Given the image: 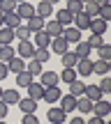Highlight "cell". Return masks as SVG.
I'll return each instance as SVG.
<instances>
[{"label": "cell", "instance_id": "d6986e66", "mask_svg": "<svg viewBox=\"0 0 111 124\" xmlns=\"http://www.w3.org/2000/svg\"><path fill=\"white\" fill-rule=\"evenodd\" d=\"M2 99L7 106H14V103H19V99H21V94H19V90H2Z\"/></svg>", "mask_w": 111, "mask_h": 124}, {"label": "cell", "instance_id": "ee69618b", "mask_svg": "<svg viewBox=\"0 0 111 124\" xmlns=\"http://www.w3.org/2000/svg\"><path fill=\"white\" fill-rule=\"evenodd\" d=\"M7 113H9V106L0 99V120H5V117H7Z\"/></svg>", "mask_w": 111, "mask_h": 124}, {"label": "cell", "instance_id": "1f68e13d", "mask_svg": "<svg viewBox=\"0 0 111 124\" xmlns=\"http://www.w3.org/2000/svg\"><path fill=\"white\" fill-rule=\"evenodd\" d=\"M26 71L32 74V78H37V76L42 74V62H37V60L30 58V62H26Z\"/></svg>", "mask_w": 111, "mask_h": 124}, {"label": "cell", "instance_id": "3957f363", "mask_svg": "<svg viewBox=\"0 0 111 124\" xmlns=\"http://www.w3.org/2000/svg\"><path fill=\"white\" fill-rule=\"evenodd\" d=\"M32 53H35V44H32L30 39H23V41H19V58H23V60H30L32 58Z\"/></svg>", "mask_w": 111, "mask_h": 124}, {"label": "cell", "instance_id": "cb8c5ba5", "mask_svg": "<svg viewBox=\"0 0 111 124\" xmlns=\"http://www.w3.org/2000/svg\"><path fill=\"white\" fill-rule=\"evenodd\" d=\"M83 97L86 99H90V101H100V99H102V92H100V87L97 85H86V90H83Z\"/></svg>", "mask_w": 111, "mask_h": 124}, {"label": "cell", "instance_id": "7bdbcfd3", "mask_svg": "<svg viewBox=\"0 0 111 124\" xmlns=\"http://www.w3.org/2000/svg\"><path fill=\"white\" fill-rule=\"evenodd\" d=\"M21 124H40V120H37V115H35V113H28V115H23Z\"/></svg>", "mask_w": 111, "mask_h": 124}, {"label": "cell", "instance_id": "7dc6e473", "mask_svg": "<svg viewBox=\"0 0 111 124\" xmlns=\"http://www.w3.org/2000/svg\"><path fill=\"white\" fill-rule=\"evenodd\" d=\"M70 124H86V122H83V117H72Z\"/></svg>", "mask_w": 111, "mask_h": 124}, {"label": "cell", "instance_id": "ac0fdd59", "mask_svg": "<svg viewBox=\"0 0 111 124\" xmlns=\"http://www.w3.org/2000/svg\"><path fill=\"white\" fill-rule=\"evenodd\" d=\"M90 53H93V48H90L86 41H76V46H74V55L79 60H83V58H90Z\"/></svg>", "mask_w": 111, "mask_h": 124}, {"label": "cell", "instance_id": "f35d334b", "mask_svg": "<svg viewBox=\"0 0 111 124\" xmlns=\"http://www.w3.org/2000/svg\"><path fill=\"white\" fill-rule=\"evenodd\" d=\"M97 87H100V92H102V94H109L111 92V78H109V76H102V80H100Z\"/></svg>", "mask_w": 111, "mask_h": 124}, {"label": "cell", "instance_id": "bcb514c9", "mask_svg": "<svg viewBox=\"0 0 111 124\" xmlns=\"http://www.w3.org/2000/svg\"><path fill=\"white\" fill-rule=\"evenodd\" d=\"M9 74V69H7V64L5 62H0V80H5V76Z\"/></svg>", "mask_w": 111, "mask_h": 124}, {"label": "cell", "instance_id": "4dcf8cb0", "mask_svg": "<svg viewBox=\"0 0 111 124\" xmlns=\"http://www.w3.org/2000/svg\"><path fill=\"white\" fill-rule=\"evenodd\" d=\"M76 110L79 113H90L93 110V101L86 97H76Z\"/></svg>", "mask_w": 111, "mask_h": 124}, {"label": "cell", "instance_id": "8992f818", "mask_svg": "<svg viewBox=\"0 0 111 124\" xmlns=\"http://www.w3.org/2000/svg\"><path fill=\"white\" fill-rule=\"evenodd\" d=\"M51 48H53V53L56 55H62V53H67V51H70V44H67V41H65V37H53V39H51Z\"/></svg>", "mask_w": 111, "mask_h": 124}, {"label": "cell", "instance_id": "30bf717a", "mask_svg": "<svg viewBox=\"0 0 111 124\" xmlns=\"http://www.w3.org/2000/svg\"><path fill=\"white\" fill-rule=\"evenodd\" d=\"M60 108H62V113H74L76 110V97L62 94V97H60Z\"/></svg>", "mask_w": 111, "mask_h": 124}, {"label": "cell", "instance_id": "7a4b0ae2", "mask_svg": "<svg viewBox=\"0 0 111 124\" xmlns=\"http://www.w3.org/2000/svg\"><path fill=\"white\" fill-rule=\"evenodd\" d=\"M93 115H97V117H109V115H111V103L107 101V99L95 101V103H93Z\"/></svg>", "mask_w": 111, "mask_h": 124}, {"label": "cell", "instance_id": "c3c4849f", "mask_svg": "<svg viewBox=\"0 0 111 124\" xmlns=\"http://www.w3.org/2000/svg\"><path fill=\"white\" fill-rule=\"evenodd\" d=\"M2 25H5V14L0 12V28H2Z\"/></svg>", "mask_w": 111, "mask_h": 124}, {"label": "cell", "instance_id": "8fae6325", "mask_svg": "<svg viewBox=\"0 0 111 124\" xmlns=\"http://www.w3.org/2000/svg\"><path fill=\"white\" fill-rule=\"evenodd\" d=\"M60 97H62V92L58 90V85H56V87H44V97H42V99L53 106L56 101H60Z\"/></svg>", "mask_w": 111, "mask_h": 124}, {"label": "cell", "instance_id": "f1b7e54d", "mask_svg": "<svg viewBox=\"0 0 111 124\" xmlns=\"http://www.w3.org/2000/svg\"><path fill=\"white\" fill-rule=\"evenodd\" d=\"M60 58H62V67H65V69H74V67H76V62H79V58H76V55L72 53V51L62 53Z\"/></svg>", "mask_w": 111, "mask_h": 124}, {"label": "cell", "instance_id": "e575fe53", "mask_svg": "<svg viewBox=\"0 0 111 124\" xmlns=\"http://www.w3.org/2000/svg\"><path fill=\"white\" fill-rule=\"evenodd\" d=\"M30 35H32V32L28 30L26 25H19V28H14V39H19V41H23V39H30Z\"/></svg>", "mask_w": 111, "mask_h": 124}, {"label": "cell", "instance_id": "ffe728a7", "mask_svg": "<svg viewBox=\"0 0 111 124\" xmlns=\"http://www.w3.org/2000/svg\"><path fill=\"white\" fill-rule=\"evenodd\" d=\"M7 69L12 71V74H19V71H23V69H26V60H23V58H19V55H14V58L7 62Z\"/></svg>", "mask_w": 111, "mask_h": 124}, {"label": "cell", "instance_id": "6da1fadb", "mask_svg": "<svg viewBox=\"0 0 111 124\" xmlns=\"http://www.w3.org/2000/svg\"><path fill=\"white\" fill-rule=\"evenodd\" d=\"M14 12L19 14V18H21V21H23V18L28 21L30 16H35V5H30L28 0H23V2H16V9H14Z\"/></svg>", "mask_w": 111, "mask_h": 124}, {"label": "cell", "instance_id": "ab89813d", "mask_svg": "<svg viewBox=\"0 0 111 124\" xmlns=\"http://www.w3.org/2000/svg\"><path fill=\"white\" fill-rule=\"evenodd\" d=\"M86 44H88L90 48H100V46L104 44V39H102V35H90V39L86 41Z\"/></svg>", "mask_w": 111, "mask_h": 124}, {"label": "cell", "instance_id": "7402d4cb", "mask_svg": "<svg viewBox=\"0 0 111 124\" xmlns=\"http://www.w3.org/2000/svg\"><path fill=\"white\" fill-rule=\"evenodd\" d=\"M32 44H37L35 48H49V44H51V37L46 35L44 30H40V32H35V41Z\"/></svg>", "mask_w": 111, "mask_h": 124}, {"label": "cell", "instance_id": "b9f144b4", "mask_svg": "<svg viewBox=\"0 0 111 124\" xmlns=\"http://www.w3.org/2000/svg\"><path fill=\"white\" fill-rule=\"evenodd\" d=\"M97 53H100V60H111V46L109 44H102L97 48Z\"/></svg>", "mask_w": 111, "mask_h": 124}, {"label": "cell", "instance_id": "f907efd6", "mask_svg": "<svg viewBox=\"0 0 111 124\" xmlns=\"http://www.w3.org/2000/svg\"><path fill=\"white\" fill-rule=\"evenodd\" d=\"M46 2H51V5H53V7H56V5L60 2V0H46Z\"/></svg>", "mask_w": 111, "mask_h": 124}, {"label": "cell", "instance_id": "11a10c76", "mask_svg": "<svg viewBox=\"0 0 111 124\" xmlns=\"http://www.w3.org/2000/svg\"><path fill=\"white\" fill-rule=\"evenodd\" d=\"M81 2H88V0H81Z\"/></svg>", "mask_w": 111, "mask_h": 124}, {"label": "cell", "instance_id": "836d02e7", "mask_svg": "<svg viewBox=\"0 0 111 124\" xmlns=\"http://www.w3.org/2000/svg\"><path fill=\"white\" fill-rule=\"evenodd\" d=\"M65 9L72 14V16H76V14H81V12H83V2H81V0H70Z\"/></svg>", "mask_w": 111, "mask_h": 124}, {"label": "cell", "instance_id": "277c9868", "mask_svg": "<svg viewBox=\"0 0 111 124\" xmlns=\"http://www.w3.org/2000/svg\"><path fill=\"white\" fill-rule=\"evenodd\" d=\"M51 14H53V5L51 2H46V0H42V2H37L35 5V16H40V18H49Z\"/></svg>", "mask_w": 111, "mask_h": 124}, {"label": "cell", "instance_id": "603a6c76", "mask_svg": "<svg viewBox=\"0 0 111 124\" xmlns=\"http://www.w3.org/2000/svg\"><path fill=\"white\" fill-rule=\"evenodd\" d=\"M44 18H40V16H30V18H28V30H30L32 32V35H35V32H40V30H44Z\"/></svg>", "mask_w": 111, "mask_h": 124}, {"label": "cell", "instance_id": "f5cc1de1", "mask_svg": "<svg viewBox=\"0 0 111 124\" xmlns=\"http://www.w3.org/2000/svg\"><path fill=\"white\" fill-rule=\"evenodd\" d=\"M0 97H2V87H0Z\"/></svg>", "mask_w": 111, "mask_h": 124}, {"label": "cell", "instance_id": "5b68a950", "mask_svg": "<svg viewBox=\"0 0 111 124\" xmlns=\"http://www.w3.org/2000/svg\"><path fill=\"white\" fill-rule=\"evenodd\" d=\"M74 71H76V76H90V74H93V60H90V58L79 60L76 67H74Z\"/></svg>", "mask_w": 111, "mask_h": 124}, {"label": "cell", "instance_id": "52a82bcc", "mask_svg": "<svg viewBox=\"0 0 111 124\" xmlns=\"http://www.w3.org/2000/svg\"><path fill=\"white\" fill-rule=\"evenodd\" d=\"M26 90H28V97H30V99H35V101H40V99L44 97V85H42L40 80H32V83L28 85Z\"/></svg>", "mask_w": 111, "mask_h": 124}, {"label": "cell", "instance_id": "681fc988", "mask_svg": "<svg viewBox=\"0 0 111 124\" xmlns=\"http://www.w3.org/2000/svg\"><path fill=\"white\" fill-rule=\"evenodd\" d=\"M95 2H100V5H109L111 0H95Z\"/></svg>", "mask_w": 111, "mask_h": 124}, {"label": "cell", "instance_id": "d590c367", "mask_svg": "<svg viewBox=\"0 0 111 124\" xmlns=\"http://www.w3.org/2000/svg\"><path fill=\"white\" fill-rule=\"evenodd\" d=\"M49 58H51L49 48H35V53H32V60L37 62H49Z\"/></svg>", "mask_w": 111, "mask_h": 124}, {"label": "cell", "instance_id": "e0dca14e", "mask_svg": "<svg viewBox=\"0 0 111 124\" xmlns=\"http://www.w3.org/2000/svg\"><path fill=\"white\" fill-rule=\"evenodd\" d=\"M109 69H111V62L109 60H95L93 62V74H97V76H107Z\"/></svg>", "mask_w": 111, "mask_h": 124}, {"label": "cell", "instance_id": "74e56055", "mask_svg": "<svg viewBox=\"0 0 111 124\" xmlns=\"http://www.w3.org/2000/svg\"><path fill=\"white\" fill-rule=\"evenodd\" d=\"M58 76H60V80H65L67 85H70L72 80H76V71L74 69H62V74H58Z\"/></svg>", "mask_w": 111, "mask_h": 124}, {"label": "cell", "instance_id": "db71d44e", "mask_svg": "<svg viewBox=\"0 0 111 124\" xmlns=\"http://www.w3.org/2000/svg\"><path fill=\"white\" fill-rule=\"evenodd\" d=\"M14 2H23V0H14Z\"/></svg>", "mask_w": 111, "mask_h": 124}, {"label": "cell", "instance_id": "4316f807", "mask_svg": "<svg viewBox=\"0 0 111 124\" xmlns=\"http://www.w3.org/2000/svg\"><path fill=\"white\" fill-rule=\"evenodd\" d=\"M83 90H86V83H83V80L76 78V80H72V83H70V94H72V97H83Z\"/></svg>", "mask_w": 111, "mask_h": 124}, {"label": "cell", "instance_id": "9a60e30c", "mask_svg": "<svg viewBox=\"0 0 111 124\" xmlns=\"http://www.w3.org/2000/svg\"><path fill=\"white\" fill-rule=\"evenodd\" d=\"M88 30L93 32V35H104L107 32V21H102V18H90V25H88Z\"/></svg>", "mask_w": 111, "mask_h": 124}, {"label": "cell", "instance_id": "4fadbf2b", "mask_svg": "<svg viewBox=\"0 0 111 124\" xmlns=\"http://www.w3.org/2000/svg\"><path fill=\"white\" fill-rule=\"evenodd\" d=\"M100 7H102L100 2L88 0V2H83V14H86L88 18H97V16H100Z\"/></svg>", "mask_w": 111, "mask_h": 124}, {"label": "cell", "instance_id": "f546056e", "mask_svg": "<svg viewBox=\"0 0 111 124\" xmlns=\"http://www.w3.org/2000/svg\"><path fill=\"white\" fill-rule=\"evenodd\" d=\"M14 41V30L12 28H0V46H5V44H12Z\"/></svg>", "mask_w": 111, "mask_h": 124}, {"label": "cell", "instance_id": "7c38bea8", "mask_svg": "<svg viewBox=\"0 0 111 124\" xmlns=\"http://www.w3.org/2000/svg\"><path fill=\"white\" fill-rule=\"evenodd\" d=\"M65 115L67 113H62V108H49V113H46V120H49L51 124H62L65 122Z\"/></svg>", "mask_w": 111, "mask_h": 124}, {"label": "cell", "instance_id": "2e32d148", "mask_svg": "<svg viewBox=\"0 0 111 124\" xmlns=\"http://www.w3.org/2000/svg\"><path fill=\"white\" fill-rule=\"evenodd\" d=\"M19 108H21L23 115H28V113H37V101L35 99H19Z\"/></svg>", "mask_w": 111, "mask_h": 124}, {"label": "cell", "instance_id": "f6af8a7d", "mask_svg": "<svg viewBox=\"0 0 111 124\" xmlns=\"http://www.w3.org/2000/svg\"><path fill=\"white\" fill-rule=\"evenodd\" d=\"M86 124H107V122H104V117H97V115H93V117H90V120L86 122Z\"/></svg>", "mask_w": 111, "mask_h": 124}, {"label": "cell", "instance_id": "8d00e7d4", "mask_svg": "<svg viewBox=\"0 0 111 124\" xmlns=\"http://www.w3.org/2000/svg\"><path fill=\"white\" fill-rule=\"evenodd\" d=\"M16 9V2L14 0H0V12L2 14H12Z\"/></svg>", "mask_w": 111, "mask_h": 124}, {"label": "cell", "instance_id": "9f6ffc18", "mask_svg": "<svg viewBox=\"0 0 111 124\" xmlns=\"http://www.w3.org/2000/svg\"><path fill=\"white\" fill-rule=\"evenodd\" d=\"M65 2H70V0H65Z\"/></svg>", "mask_w": 111, "mask_h": 124}, {"label": "cell", "instance_id": "d4e9b609", "mask_svg": "<svg viewBox=\"0 0 111 124\" xmlns=\"http://www.w3.org/2000/svg\"><path fill=\"white\" fill-rule=\"evenodd\" d=\"M72 18H74V16H72V14L67 12L65 7H62V9H58V12H56V21L60 23L62 28H67V25H72Z\"/></svg>", "mask_w": 111, "mask_h": 124}, {"label": "cell", "instance_id": "44dd1931", "mask_svg": "<svg viewBox=\"0 0 111 124\" xmlns=\"http://www.w3.org/2000/svg\"><path fill=\"white\" fill-rule=\"evenodd\" d=\"M72 25H74L76 30H88V25H90V18L86 16L83 12H81V14H76V16L72 18Z\"/></svg>", "mask_w": 111, "mask_h": 124}, {"label": "cell", "instance_id": "5bb4252c", "mask_svg": "<svg viewBox=\"0 0 111 124\" xmlns=\"http://www.w3.org/2000/svg\"><path fill=\"white\" fill-rule=\"evenodd\" d=\"M44 32L51 37V39H53V37H60V35H62V25H60V23H58L56 18H53V21L44 23Z\"/></svg>", "mask_w": 111, "mask_h": 124}, {"label": "cell", "instance_id": "60d3db41", "mask_svg": "<svg viewBox=\"0 0 111 124\" xmlns=\"http://www.w3.org/2000/svg\"><path fill=\"white\" fill-rule=\"evenodd\" d=\"M100 18H102V21H107V23L111 21V2L100 7Z\"/></svg>", "mask_w": 111, "mask_h": 124}, {"label": "cell", "instance_id": "83f0119b", "mask_svg": "<svg viewBox=\"0 0 111 124\" xmlns=\"http://www.w3.org/2000/svg\"><path fill=\"white\" fill-rule=\"evenodd\" d=\"M32 80H35V78H32V74H28L26 69L16 74V85H19V87H28V85H30Z\"/></svg>", "mask_w": 111, "mask_h": 124}, {"label": "cell", "instance_id": "816d5d0a", "mask_svg": "<svg viewBox=\"0 0 111 124\" xmlns=\"http://www.w3.org/2000/svg\"><path fill=\"white\" fill-rule=\"evenodd\" d=\"M0 124H7V122H5V120H0Z\"/></svg>", "mask_w": 111, "mask_h": 124}, {"label": "cell", "instance_id": "d6a6232c", "mask_svg": "<svg viewBox=\"0 0 111 124\" xmlns=\"http://www.w3.org/2000/svg\"><path fill=\"white\" fill-rule=\"evenodd\" d=\"M21 25V18H19V14L16 12H12V14H5V28H19Z\"/></svg>", "mask_w": 111, "mask_h": 124}, {"label": "cell", "instance_id": "9c48e42d", "mask_svg": "<svg viewBox=\"0 0 111 124\" xmlns=\"http://www.w3.org/2000/svg\"><path fill=\"white\" fill-rule=\"evenodd\" d=\"M40 76H42V80H40V83L44 85V87H56V85H58V80H60V76H58L56 71H42Z\"/></svg>", "mask_w": 111, "mask_h": 124}, {"label": "cell", "instance_id": "ba28073f", "mask_svg": "<svg viewBox=\"0 0 111 124\" xmlns=\"http://www.w3.org/2000/svg\"><path fill=\"white\" fill-rule=\"evenodd\" d=\"M62 37H65L67 44H76V41H81V30H76L74 25H67L62 28Z\"/></svg>", "mask_w": 111, "mask_h": 124}, {"label": "cell", "instance_id": "484cf974", "mask_svg": "<svg viewBox=\"0 0 111 124\" xmlns=\"http://www.w3.org/2000/svg\"><path fill=\"white\" fill-rule=\"evenodd\" d=\"M16 55V51H14V46L12 44H5V46H0V62H5L7 64L9 60Z\"/></svg>", "mask_w": 111, "mask_h": 124}]
</instances>
